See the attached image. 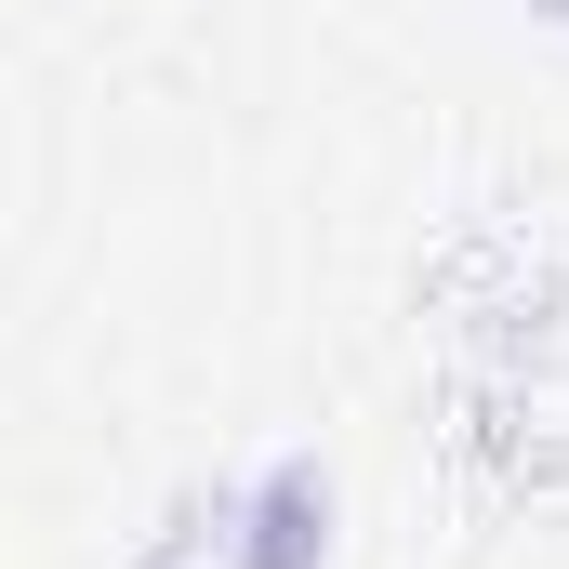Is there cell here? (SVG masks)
<instances>
[{
  "label": "cell",
  "instance_id": "obj_1",
  "mask_svg": "<svg viewBox=\"0 0 569 569\" xmlns=\"http://www.w3.org/2000/svg\"><path fill=\"white\" fill-rule=\"evenodd\" d=\"M226 557H239V569H318V557H331V477H318L305 450H291V463H266V477L239 490Z\"/></svg>",
  "mask_w": 569,
  "mask_h": 569
},
{
  "label": "cell",
  "instance_id": "obj_2",
  "mask_svg": "<svg viewBox=\"0 0 569 569\" xmlns=\"http://www.w3.org/2000/svg\"><path fill=\"white\" fill-rule=\"evenodd\" d=\"M543 13H569V0H543Z\"/></svg>",
  "mask_w": 569,
  "mask_h": 569
}]
</instances>
